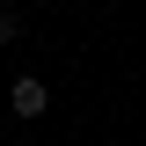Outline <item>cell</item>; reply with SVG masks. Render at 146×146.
<instances>
[{
  "instance_id": "6da1fadb",
  "label": "cell",
  "mask_w": 146,
  "mask_h": 146,
  "mask_svg": "<svg viewBox=\"0 0 146 146\" xmlns=\"http://www.w3.org/2000/svg\"><path fill=\"white\" fill-rule=\"evenodd\" d=\"M7 110H15V117H44V110H51V88H44L36 73H15V88H7Z\"/></svg>"
},
{
  "instance_id": "7a4b0ae2",
  "label": "cell",
  "mask_w": 146,
  "mask_h": 146,
  "mask_svg": "<svg viewBox=\"0 0 146 146\" xmlns=\"http://www.w3.org/2000/svg\"><path fill=\"white\" fill-rule=\"evenodd\" d=\"M15 36H22V15H7V7H0V51H7Z\"/></svg>"
}]
</instances>
